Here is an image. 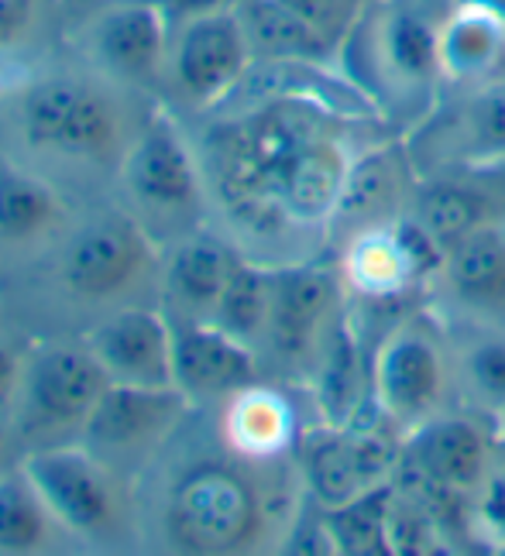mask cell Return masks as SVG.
I'll return each instance as SVG.
<instances>
[{"label":"cell","instance_id":"6da1fadb","mask_svg":"<svg viewBox=\"0 0 505 556\" xmlns=\"http://www.w3.org/2000/svg\"><path fill=\"white\" fill-rule=\"evenodd\" d=\"M155 106V97L93 70L66 46L0 97V152L76 200L111 197L117 168Z\"/></svg>","mask_w":505,"mask_h":556},{"label":"cell","instance_id":"7a4b0ae2","mask_svg":"<svg viewBox=\"0 0 505 556\" xmlns=\"http://www.w3.org/2000/svg\"><path fill=\"white\" fill-rule=\"evenodd\" d=\"M162 251L128 210L103 197L83 206L66 241L21 286H38L52 309L93 327L124 306H159Z\"/></svg>","mask_w":505,"mask_h":556},{"label":"cell","instance_id":"3957f363","mask_svg":"<svg viewBox=\"0 0 505 556\" xmlns=\"http://www.w3.org/2000/svg\"><path fill=\"white\" fill-rule=\"evenodd\" d=\"M111 197L131 217L168 248L186 233L203 230V210L210 203L197 144L165 103L144 121L124 155Z\"/></svg>","mask_w":505,"mask_h":556},{"label":"cell","instance_id":"277c9868","mask_svg":"<svg viewBox=\"0 0 505 556\" xmlns=\"http://www.w3.org/2000/svg\"><path fill=\"white\" fill-rule=\"evenodd\" d=\"M17 460L73 546L131 549L141 543L135 481L83 443L38 446Z\"/></svg>","mask_w":505,"mask_h":556},{"label":"cell","instance_id":"5b68a950","mask_svg":"<svg viewBox=\"0 0 505 556\" xmlns=\"http://www.w3.org/2000/svg\"><path fill=\"white\" fill-rule=\"evenodd\" d=\"M258 532V488L224 457L179 464L155 495V536L176 553H238L255 543Z\"/></svg>","mask_w":505,"mask_h":556},{"label":"cell","instance_id":"8992f818","mask_svg":"<svg viewBox=\"0 0 505 556\" xmlns=\"http://www.w3.org/2000/svg\"><path fill=\"white\" fill-rule=\"evenodd\" d=\"M111 375L76 337H38L25 344V375L11 413L17 454L76 443Z\"/></svg>","mask_w":505,"mask_h":556},{"label":"cell","instance_id":"52a82bcc","mask_svg":"<svg viewBox=\"0 0 505 556\" xmlns=\"http://www.w3.org/2000/svg\"><path fill=\"white\" fill-rule=\"evenodd\" d=\"M173 21L155 0H128V4H97L83 8L66 25V46L138 93L159 100Z\"/></svg>","mask_w":505,"mask_h":556},{"label":"cell","instance_id":"ba28073f","mask_svg":"<svg viewBox=\"0 0 505 556\" xmlns=\"http://www.w3.org/2000/svg\"><path fill=\"white\" fill-rule=\"evenodd\" d=\"M255 62L235 8L173 25L159 103L168 111H214L235 93Z\"/></svg>","mask_w":505,"mask_h":556},{"label":"cell","instance_id":"9c48e42d","mask_svg":"<svg viewBox=\"0 0 505 556\" xmlns=\"http://www.w3.org/2000/svg\"><path fill=\"white\" fill-rule=\"evenodd\" d=\"M83 200L0 152V286L25 282L66 241Z\"/></svg>","mask_w":505,"mask_h":556},{"label":"cell","instance_id":"30bf717a","mask_svg":"<svg viewBox=\"0 0 505 556\" xmlns=\"http://www.w3.org/2000/svg\"><path fill=\"white\" fill-rule=\"evenodd\" d=\"M189 413H193V402L179 389H138V384L111 381L76 443L121 470L124 478L138 481L141 470L186 426Z\"/></svg>","mask_w":505,"mask_h":556},{"label":"cell","instance_id":"8fae6325","mask_svg":"<svg viewBox=\"0 0 505 556\" xmlns=\"http://www.w3.org/2000/svg\"><path fill=\"white\" fill-rule=\"evenodd\" d=\"M114 384L176 389L173 319L159 306H124L79 333Z\"/></svg>","mask_w":505,"mask_h":556},{"label":"cell","instance_id":"7c38bea8","mask_svg":"<svg viewBox=\"0 0 505 556\" xmlns=\"http://www.w3.org/2000/svg\"><path fill=\"white\" fill-rule=\"evenodd\" d=\"M238 254L210 230H193L162 251L159 309L173 324H210Z\"/></svg>","mask_w":505,"mask_h":556},{"label":"cell","instance_id":"4fadbf2b","mask_svg":"<svg viewBox=\"0 0 505 556\" xmlns=\"http://www.w3.org/2000/svg\"><path fill=\"white\" fill-rule=\"evenodd\" d=\"M173 375L176 389L193 405L227 402L255 384V354L217 324H173Z\"/></svg>","mask_w":505,"mask_h":556},{"label":"cell","instance_id":"5bb4252c","mask_svg":"<svg viewBox=\"0 0 505 556\" xmlns=\"http://www.w3.org/2000/svg\"><path fill=\"white\" fill-rule=\"evenodd\" d=\"M392 467V451L368 433H330L310 443L306 451V481L320 505L337 508L368 488L382 484Z\"/></svg>","mask_w":505,"mask_h":556},{"label":"cell","instance_id":"9a60e30c","mask_svg":"<svg viewBox=\"0 0 505 556\" xmlns=\"http://www.w3.org/2000/svg\"><path fill=\"white\" fill-rule=\"evenodd\" d=\"M375 389L392 419H424L440 395V357L419 333H395L378 354Z\"/></svg>","mask_w":505,"mask_h":556},{"label":"cell","instance_id":"2e32d148","mask_svg":"<svg viewBox=\"0 0 505 556\" xmlns=\"http://www.w3.org/2000/svg\"><path fill=\"white\" fill-rule=\"evenodd\" d=\"M333 303V278L320 268L272 271V306L265 340L286 357H303Z\"/></svg>","mask_w":505,"mask_h":556},{"label":"cell","instance_id":"e0dca14e","mask_svg":"<svg viewBox=\"0 0 505 556\" xmlns=\"http://www.w3.org/2000/svg\"><path fill=\"white\" fill-rule=\"evenodd\" d=\"M73 546L49 505L41 502L38 488L25 475L21 460L0 470V556H31Z\"/></svg>","mask_w":505,"mask_h":556},{"label":"cell","instance_id":"ac0fdd59","mask_svg":"<svg viewBox=\"0 0 505 556\" xmlns=\"http://www.w3.org/2000/svg\"><path fill=\"white\" fill-rule=\"evenodd\" d=\"M235 14L255 59L310 62L327 52V31L286 0H235Z\"/></svg>","mask_w":505,"mask_h":556},{"label":"cell","instance_id":"d6986e66","mask_svg":"<svg viewBox=\"0 0 505 556\" xmlns=\"http://www.w3.org/2000/svg\"><path fill=\"white\" fill-rule=\"evenodd\" d=\"M224 443L235 457L268 460L286 451L292 437V413L282 395L262 384H248L224 405Z\"/></svg>","mask_w":505,"mask_h":556},{"label":"cell","instance_id":"ffe728a7","mask_svg":"<svg viewBox=\"0 0 505 556\" xmlns=\"http://www.w3.org/2000/svg\"><path fill=\"white\" fill-rule=\"evenodd\" d=\"M416 464L427 481L447 491H468L485 478L489 451L471 422L444 419L424 426V433L416 437Z\"/></svg>","mask_w":505,"mask_h":556},{"label":"cell","instance_id":"44dd1931","mask_svg":"<svg viewBox=\"0 0 505 556\" xmlns=\"http://www.w3.org/2000/svg\"><path fill=\"white\" fill-rule=\"evenodd\" d=\"M392 484H375L365 495L327 511V536L333 549L354 556L392 553Z\"/></svg>","mask_w":505,"mask_h":556},{"label":"cell","instance_id":"7402d4cb","mask_svg":"<svg viewBox=\"0 0 505 556\" xmlns=\"http://www.w3.org/2000/svg\"><path fill=\"white\" fill-rule=\"evenodd\" d=\"M505 49V17L481 4H465L440 28V55L451 73H481Z\"/></svg>","mask_w":505,"mask_h":556},{"label":"cell","instance_id":"603a6c76","mask_svg":"<svg viewBox=\"0 0 505 556\" xmlns=\"http://www.w3.org/2000/svg\"><path fill=\"white\" fill-rule=\"evenodd\" d=\"M268 306H272V271L244 258H235L210 324H217L230 337L244 340V344H255L268 330Z\"/></svg>","mask_w":505,"mask_h":556},{"label":"cell","instance_id":"cb8c5ba5","mask_svg":"<svg viewBox=\"0 0 505 556\" xmlns=\"http://www.w3.org/2000/svg\"><path fill=\"white\" fill-rule=\"evenodd\" d=\"M66 0H0V55H38L66 46Z\"/></svg>","mask_w":505,"mask_h":556},{"label":"cell","instance_id":"d4e9b609","mask_svg":"<svg viewBox=\"0 0 505 556\" xmlns=\"http://www.w3.org/2000/svg\"><path fill=\"white\" fill-rule=\"evenodd\" d=\"M447 275L468 299L505 295V238L485 224L447 248Z\"/></svg>","mask_w":505,"mask_h":556},{"label":"cell","instance_id":"484cf974","mask_svg":"<svg viewBox=\"0 0 505 556\" xmlns=\"http://www.w3.org/2000/svg\"><path fill=\"white\" fill-rule=\"evenodd\" d=\"M386 55L399 76L427 79L444 66V55H440V28L430 25L427 14L395 11L386 21Z\"/></svg>","mask_w":505,"mask_h":556},{"label":"cell","instance_id":"4316f807","mask_svg":"<svg viewBox=\"0 0 505 556\" xmlns=\"http://www.w3.org/2000/svg\"><path fill=\"white\" fill-rule=\"evenodd\" d=\"M481 220H485V200L460 186H437L419 203V224L433 233V241L444 251L468 230L481 227Z\"/></svg>","mask_w":505,"mask_h":556},{"label":"cell","instance_id":"83f0119b","mask_svg":"<svg viewBox=\"0 0 505 556\" xmlns=\"http://www.w3.org/2000/svg\"><path fill=\"white\" fill-rule=\"evenodd\" d=\"M351 271L357 278V286L365 289H392L403 282V275H409V265L403 258L395 233L389 238H365L351 254Z\"/></svg>","mask_w":505,"mask_h":556},{"label":"cell","instance_id":"f1b7e54d","mask_svg":"<svg viewBox=\"0 0 505 556\" xmlns=\"http://www.w3.org/2000/svg\"><path fill=\"white\" fill-rule=\"evenodd\" d=\"M468 371L481 395L505 402V340H485V344H478V351L468 361Z\"/></svg>","mask_w":505,"mask_h":556},{"label":"cell","instance_id":"f546056e","mask_svg":"<svg viewBox=\"0 0 505 556\" xmlns=\"http://www.w3.org/2000/svg\"><path fill=\"white\" fill-rule=\"evenodd\" d=\"M21 375H25V344H17L11 337H0V416L4 419H11L14 413Z\"/></svg>","mask_w":505,"mask_h":556},{"label":"cell","instance_id":"4dcf8cb0","mask_svg":"<svg viewBox=\"0 0 505 556\" xmlns=\"http://www.w3.org/2000/svg\"><path fill=\"white\" fill-rule=\"evenodd\" d=\"M475 131L485 148H505V87L492 90L475 106Z\"/></svg>","mask_w":505,"mask_h":556},{"label":"cell","instance_id":"1f68e13d","mask_svg":"<svg viewBox=\"0 0 505 556\" xmlns=\"http://www.w3.org/2000/svg\"><path fill=\"white\" fill-rule=\"evenodd\" d=\"M155 4L165 11V17L173 21V25H182L189 17H203V14L235 8V0H155Z\"/></svg>","mask_w":505,"mask_h":556},{"label":"cell","instance_id":"d6a6232c","mask_svg":"<svg viewBox=\"0 0 505 556\" xmlns=\"http://www.w3.org/2000/svg\"><path fill=\"white\" fill-rule=\"evenodd\" d=\"M286 4H292L300 14H306V17L313 21V25L327 31V21L333 17L337 0H286Z\"/></svg>","mask_w":505,"mask_h":556},{"label":"cell","instance_id":"836d02e7","mask_svg":"<svg viewBox=\"0 0 505 556\" xmlns=\"http://www.w3.org/2000/svg\"><path fill=\"white\" fill-rule=\"evenodd\" d=\"M485 511H489V519H492L498 529H505V481L492 484L489 502H485Z\"/></svg>","mask_w":505,"mask_h":556},{"label":"cell","instance_id":"e575fe53","mask_svg":"<svg viewBox=\"0 0 505 556\" xmlns=\"http://www.w3.org/2000/svg\"><path fill=\"white\" fill-rule=\"evenodd\" d=\"M11 457H21V454H17V443L11 433V419L0 416V470H4L8 464H14Z\"/></svg>","mask_w":505,"mask_h":556},{"label":"cell","instance_id":"d590c367","mask_svg":"<svg viewBox=\"0 0 505 556\" xmlns=\"http://www.w3.org/2000/svg\"><path fill=\"white\" fill-rule=\"evenodd\" d=\"M465 4H481V8H489V11H498L505 17V0H465Z\"/></svg>","mask_w":505,"mask_h":556},{"label":"cell","instance_id":"8d00e7d4","mask_svg":"<svg viewBox=\"0 0 505 556\" xmlns=\"http://www.w3.org/2000/svg\"><path fill=\"white\" fill-rule=\"evenodd\" d=\"M79 8H97V4H128V0H76Z\"/></svg>","mask_w":505,"mask_h":556},{"label":"cell","instance_id":"74e56055","mask_svg":"<svg viewBox=\"0 0 505 556\" xmlns=\"http://www.w3.org/2000/svg\"><path fill=\"white\" fill-rule=\"evenodd\" d=\"M0 337H8V313H4V292H0Z\"/></svg>","mask_w":505,"mask_h":556}]
</instances>
